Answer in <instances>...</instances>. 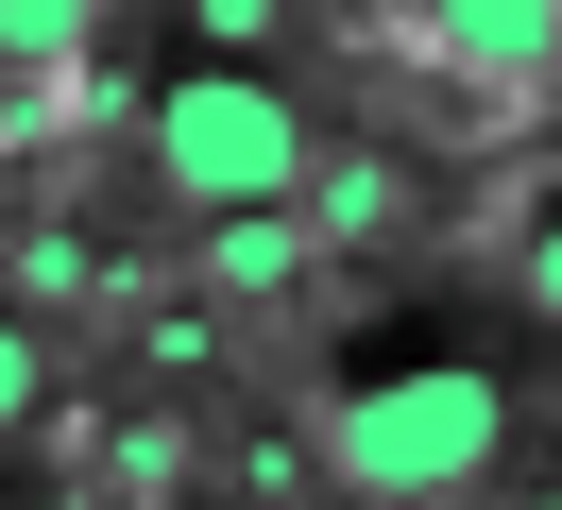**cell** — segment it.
Here are the masks:
<instances>
[{
  "instance_id": "6da1fadb",
  "label": "cell",
  "mask_w": 562,
  "mask_h": 510,
  "mask_svg": "<svg viewBox=\"0 0 562 510\" xmlns=\"http://www.w3.org/2000/svg\"><path fill=\"white\" fill-rule=\"evenodd\" d=\"M512 460V392L477 358H375L358 392H324V476L375 510H460Z\"/></svg>"
},
{
  "instance_id": "7a4b0ae2",
  "label": "cell",
  "mask_w": 562,
  "mask_h": 510,
  "mask_svg": "<svg viewBox=\"0 0 562 510\" xmlns=\"http://www.w3.org/2000/svg\"><path fill=\"white\" fill-rule=\"evenodd\" d=\"M137 154H154V188L171 204H290L324 170V120L290 102V68H154V102H137Z\"/></svg>"
},
{
  "instance_id": "3957f363",
  "label": "cell",
  "mask_w": 562,
  "mask_h": 510,
  "mask_svg": "<svg viewBox=\"0 0 562 510\" xmlns=\"http://www.w3.org/2000/svg\"><path fill=\"white\" fill-rule=\"evenodd\" d=\"M426 68L443 86H494V102L562 86V0H426Z\"/></svg>"
},
{
  "instance_id": "277c9868",
  "label": "cell",
  "mask_w": 562,
  "mask_h": 510,
  "mask_svg": "<svg viewBox=\"0 0 562 510\" xmlns=\"http://www.w3.org/2000/svg\"><path fill=\"white\" fill-rule=\"evenodd\" d=\"M307 272H324L307 204H222V222H205V290H222V306H290Z\"/></svg>"
},
{
  "instance_id": "5b68a950",
  "label": "cell",
  "mask_w": 562,
  "mask_h": 510,
  "mask_svg": "<svg viewBox=\"0 0 562 510\" xmlns=\"http://www.w3.org/2000/svg\"><path fill=\"white\" fill-rule=\"evenodd\" d=\"M103 52V0H0V68L18 86H52V68H86Z\"/></svg>"
},
{
  "instance_id": "8992f818",
  "label": "cell",
  "mask_w": 562,
  "mask_h": 510,
  "mask_svg": "<svg viewBox=\"0 0 562 510\" xmlns=\"http://www.w3.org/2000/svg\"><path fill=\"white\" fill-rule=\"evenodd\" d=\"M35 408H52V340L0 306V426H35Z\"/></svg>"
},
{
  "instance_id": "52a82bcc",
  "label": "cell",
  "mask_w": 562,
  "mask_h": 510,
  "mask_svg": "<svg viewBox=\"0 0 562 510\" xmlns=\"http://www.w3.org/2000/svg\"><path fill=\"white\" fill-rule=\"evenodd\" d=\"M137 358H171V374H205V358H222V324H205V306H154V324H137Z\"/></svg>"
},
{
  "instance_id": "ba28073f",
  "label": "cell",
  "mask_w": 562,
  "mask_h": 510,
  "mask_svg": "<svg viewBox=\"0 0 562 510\" xmlns=\"http://www.w3.org/2000/svg\"><path fill=\"white\" fill-rule=\"evenodd\" d=\"M528 306H546V324H562V204H546V222H528Z\"/></svg>"
}]
</instances>
